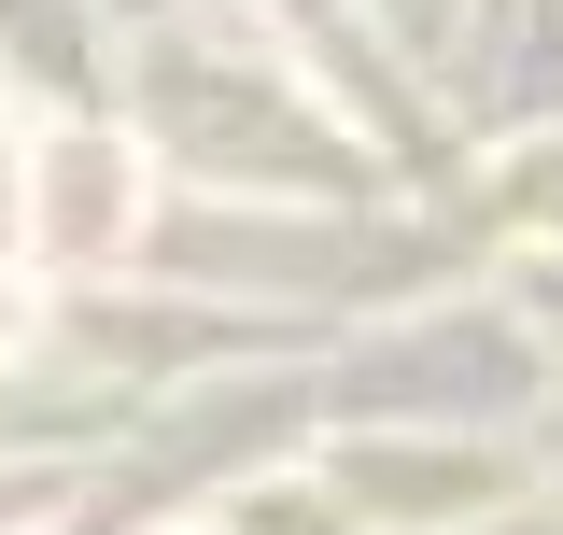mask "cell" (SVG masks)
<instances>
[{
	"label": "cell",
	"mask_w": 563,
	"mask_h": 535,
	"mask_svg": "<svg viewBox=\"0 0 563 535\" xmlns=\"http://www.w3.org/2000/svg\"><path fill=\"white\" fill-rule=\"evenodd\" d=\"M113 198H128V184H113V155H99V141H70V155H57V240H113Z\"/></svg>",
	"instance_id": "obj_1"
}]
</instances>
